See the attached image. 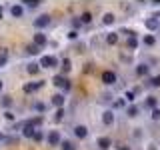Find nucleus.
Here are the masks:
<instances>
[{
  "mask_svg": "<svg viewBox=\"0 0 160 150\" xmlns=\"http://www.w3.org/2000/svg\"><path fill=\"white\" fill-rule=\"evenodd\" d=\"M102 80L106 86H112V84H116V74L112 72V70H106V72L102 74Z\"/></svg>",
  "mask_w": 160,
  "mask_h": 150,
  "instance_id": "f257e3e1",
  "label": "nucleus"
},
{
  "mask_svg": "<svg viewBox=\"0 0 160 150\" xmlns=\"http://www.w3.org/2000/svg\"><path fill=\"white\" fill-rule=\"evenodd\" d=\"M56 64H58V60L54 56H42L40 58V66H44V68H52V66H56Z\"/></svg>",
  "mask_w": 160,
  "mask_h": 150,
  "instance_id": "f03ea898",
  "label": "nucleus"
},
{
  "mask_svg": "<svg viewBox=\"0 0 160 150\" xmlns=\"http://www.w3.org/2000/svg\"><path fill=\"white\" fill-rule=\"evenodd\" d=\"M60 142H62V138H60V132H58V130H52V132L48 134V144H50V146H58Z\"/></svg>",
  "mask_w": 160,
  "mask_h": 150,
  "instance_id": "7ed1b4c3",
  "label": "nucleus"
},
{
  "mask_svg": "<svg viewBox=\"0 0 160 150\" xmlns=\"http://www.w3.org/2000/svg\"><path fill=\"white\" fill-rule=\"evenodd\" d=\"M48 24H50V16H48V14H42V16H38L36 20H34V26H36V28H46Z\"/></svg>",
  "mask_w": 160,
  "mask_h": 150,
  "instance_id": "20e7f679",
  "label": "nucleus"
},
{
  "mask_svg": "<svg viewBox=\"0 0 160 150\" xmlns=\"http://www.w3.org/2000/svg\"><path fill=\"white\" fill-rule=\"evenodd\" d=\"M74 136L80 138V140L86 138V136H88V128L84 126V124H78V126H74Z\"/></svg>",
  "mask_w": 160,
  "mask_h": 150,
  "instance_id": "39448f33",
  "label": "nucleus"
},
{
  "mask_svg": "<svg viewBox=\"0 0 160 150\" xmlns=\"http://www.w3.org/2000/svg\"><path fill=\"white\" fill-rule=\"evenodd\" d=\"M110 144H112V140H110L108 136H100V138L96 140V146H98L100 150H108Z\"/></svg>",
  "mask_w": 160,
  "mask_h": 150,
  "instance_id": "423d86ee",
  "label": "nucleus"
},
{
  "mask_svg": "<svg viewBox=\"0 0 160 150\" xmlns=\"http://www.w3.org/2000/svg\"><path fill=\"white\" fill-rule=\"evenodd\" d=\"M10 14H12L14 18H22L24 16V8L20 6V4H12V6H10Z\"/></svg>",
  "mask_w": 160,
  "mask_h": 150,
  "instance_id": "0eeeda50",
  "label": "nucleus"
},
{
  "mask_svg": "<svg viewBox=\"0 0 160 150\" xmlns=\"http://www.w3.org/2000/svg\"><path fill=\"white\" fill-rule=\"evenodd\" d=\"M146 28H148V30H158V28H160V20H158L156 16L148 18V20H146Z\"/></svg>",
  "mask_w": 160,
  "mask_h": 150,
  "instance_id": "6e6552de",
  "label": "nucleus"
},
{
  "mask_svg": "<svg viewBox=\"0 0 160 150\" xmlns=\"http://www.w3.org/2000/svg\"><path fill=\"white\" fill-rule=\"evenodd\" d=\"M54 84H56V86H62L64 90H68L70 88V82L64 76H54Z\"/></svg>",
  "mask_w": 160,
  "mask_h": 150,
  "instance_id": "1a4fd4ad",
  "label": "nucleus"
},
{
  "mask_svg": "<svg viewBox=\"0 0 160 150\" xmlns=\"http://www.w3.org/2000/svg\"><path fill=\"white\" fill-rule=\"evenodd\" d=\"M34 44H36L38 48H42L44 44H46V34H42V32H38V34H34Z\"/></svg>",
  "mask_w": 160,
  "mask_h": 150,
  "instance_id": "9d476101",
  "label": "nucleus"
},
{
  "mask_svg": "<svg viewBox=\"0 0 160 150\" xmlns=\"http://www.w3.org/2000/svg\"><path fill=\"white\" fill-rule=\"evenodd\" d=\"M102 122L106 124V126H110V124L114 122V112H112V110H106V112L102 114Z\"/></svg>",
  "mask_w": 160,
  "mask_h": 150,
  "instance_id": "9b49d317",
  "label": "nucleus"
},
{
  "mask_svg": "<svg viewBox=\"0 0 160 150\" xmlns=\"http://www.w3.org/2000/svg\"><path fill=\"white\" fill-rule=\"evenodd\" d=\"M148 72H150L148 64H138V66H136V74H138V76H148Z\"/></svg>",
  "mask_w": 160,
  "mask_h": 150,
  "instance_id": "f8f14e48",
  "label": "nucleus"
},
{
  "mask_svg": "<svg viewBox=\"0 0 160 150\" xmlns=\"http://www.w3.org/2000/svg\"><path fill=\"white\" fill-rule=\"evenodd\" d=\"M34 132H36V128H32V126H30L28 122H26V124L22 126V134H24L26 138H32V136H34Z\"/></svg>",
  "mask_w": 160,
  "mask_h": 150,
  "instance_id": "ddd939ff",
  "label": "nucleus"
},
{
  "mask_svg": "<svg viewBox=\"0 0 160 150\" xmlns=\"http://www.w3.org/2000/svg\"><path fill=\"white\" fill-rule=\"evenodd\" d=\"M42 88V82H30V84H24V92H34V90Z\"/></svg>",
  "mask_w": 160,
  "mask_h": 150,
  "instance_id": "4468645a",
  "label": "nucleus"
},
{
  "mask_svg": "<svg viewBox=\"0 0 160 150\" xmlns=\"http://www.w3.org/2000/svg\"><path fill=\"white\" fill-rule=\"evenodd\" d=\"M116 42H118V32H108V34H106V44L114 46Z\"/></svg>",
  "mask_w": 160,
  "mask_h": 150,
  "instance_id": "2eb2a0df",
  "label": "nucleus"
},
{
  "mask_svg": "<svg viewBox=\"0 0 160 150\" xmlns=\"http://www.w3.org/2000/svg\"><path fill=\"white\" fill-rule=\"evenodd\" d=\"M142 42L146 44V46H154V44H156V36H154V34H146V36L142 38Z\"/></svg>",
  "mask_w": 160,
  "mask_h": 150,
  "instance_id": "dca6fc26",
  "label": "nucleus"
},
{
  "mask_svg": "<svg viewBox=\"0 0 160 150\" xmlns=\"http://www.w3.org/2000/svg\"><path fill=\"white\" fill-rule=\"evenodd\" d=\"M144 106L152 110V108H156V106H158V100L154 98V96H148V98H146V102H144Z\"/></svg>",
  "mask_w": 160,
  "mask_h": 150,
  "instance_id": "f3484780",
  "label": "nucleus"
},
{
  "mask_svg": "<svg viewBox=\"0 0 160 150\" xmlns=\"http://www.w3.org/2000/svg\"><path fill=\"white\" fill-rule=\"evenodd\" d=\"M26 122L30 124L32 128H38L40 124H42V116H34V118H30V120H26Z\"/></svg>",
  "mask_w": 160,
  "mask_h": 150,
  "instance_id": "a211bd4d",
  "label": "nucleus"
},
{
  "mask_svg": "<svg viewBox=\"0 0 160 150\" xmlns=\"http://www.w3.org/2000/svg\"><path fill=\"white\" fill-rule=\"evenodd\" d=\"M38 52H40V48L36 44H28L26 46V54H30V56H34V54H38Z\"/></svg>",
  "mask_w": 160,
  "mask_h": 150,
  "instance_id": "6ab92c4d",
  "label": "nucleus"
},
{
  "mask_svg": "<svg viewBox=\"0 0 160 150\" xmlns=\"http://www.w3.org/2000/svg\"><path fill=\"white\" fill-rule=\"evenodd\" d=\"M52 104L60 108V106L64 104V96H62V94H56V96H52Z\"/></svg>",
  "mask_w": 160,
  "mask_h": 150,
  "instance_id": "aec40b11",
  "label": "nucleus"
},
{
  "mask_svg": "<svg viewBox=\"0 0 160 150\" xmlns=\"http://www.w3.org/2000/svg\"><path fill=\"white\" fill-rule=\"evenodd\" d=\"M60 148H62V150H76L70 140H62V142H60Z\"/></svg>",
  "mask_w": 160,
  "mask_h": 150,
  "instance_id": "412c9836",
  "label": "nucleus"
},
{
  "mask_svg": "<svg viewBox=\"0 0 160 150\" xmlns=\"http://www.w3.org/2000/svg\"><path fill=\"white\" fill-rule=\"evenodd\" d=\"M126 114H128L130 118L138 116V106H134V104H132V106H128V108H126Z\"/></svg>",
  "mask_w": 160,
  "mask_h": 150,
  "instance_id": "4be33fe9",
  "label": "nucleus"
},
{
  "mask_svg": "<svg viewBox=\"0 0 160 150\" xmlns=\"http://www.w3.org/2000/svg\"><path fill=\"white\" fill-rule=\"evenodd\" d=\"M80 22H82V24H88V22H92V14H90V12H84L82 16H80Z\"/></svg>",
  "mask_w": 160,
  "mask_h": 150,
  "instance_id": "5701e85b",
  "label": "nucleus"
},
{
  "mask_svg": "<svg viewBox=\"0 0 160 150\" xmlns=\"http://www.w3.org/2000/svg\"><path fill=\"white\" fill-rule=\"evenodd\" d=\"M102 22H104V24H112V22H114V14L106 12V14L102 16Z\"/></svg>",
  "mask_w": 160,
  "mask_h": 150,
  "instance_id": "b1692460",
  "label": "nucleus"
},
{
  "mask_svg": "<svg viewBox=\"0 0 160 150\" xmlns=\"http://www.w3.org/2000/svg\"><path fill=\"white\" fill-rule=\"evenodd\" d=\"M32 140H34V142H42V140H44L42 130H36V132H34V136H32Z\"/></svg>",
  "mask_w": 160,
  "mask_h": 150,
  "instance_id": "393cba45",
  "label": "nucleus"
},
{
  "mask_svg": "<svg viewBox=\"0 0 160 150\" xmlns=\"http://www.w3.org/2000/svg\"><path fill=\"white\" fill-rule=\"evenodd\" d=\"M126 44H128V48H136V46H138V38H136V36H130Z\"/></svg>",
  "mask_w": 160,
  "mask_h": 150,
  "instance_id": "a878e982",
  "label": "nucleus"
},
{
  "mask_svg": "<svg viewBox=\"0 0 160 150\" xmlns=\"http://www.w3.org/2000/svg\"><path fill=\"white\" fill-rule=\"evenodd\" d=\"M150 86H154V88H158L160 86V74H156V76H154V78H150Z\"/></svg>",
  "mask_w": 160,
  "mask_h": 150,
  "instance_id": "bb28decb",
  "label": "nucleus"
},
{
  "mask_svg": "<svg viewBox=\"0 0 160 150\" xmlns=\"http://www.w3.org/2000/svg\"><path fill=\"white\" fill-rule=\"evenodd\" d=\"M38 70H40V64H28V72L30 74H38Z\"/></svg>",
  "mask_w": 160,
  "mask_h": 150,
  "instance_id": "cd10ccee",
  "label": "nucleus"
},
{
  "mask_svg": "<svg viewBox=\"0 0 160 150\" xmlns=\"http://www.w3.org/2000/svg\"><path fill=\"white\" fill-rule=\"evenodd\" d=\"M150 118H152V120H158V118H160V108H158V106L152 108V112H150Z\"/></svg>",
  "mask_w": 160,
  "mask_h": 150,
  "instance_id": "c85d7f7f",
  "label": "nucleus"
},
{
  "mask_svg": "<svg viewBox=\"0 0 160 150\" xmlns=\"http://www.w3.org/2000/svg\"><path fill=\"white\" fill-rule=\"evenodd\" d=\"M34 110H38V112H44V110H46V104H44V102H36V104H34Z\"/></svg>",
  "mask_w": 160,
  "mask_h": 150,
  "instance_id": "c756f323",
  "label": "nucleus"
},
{
  "mask_svg": "<svg viewBox=\"0 0 160 150\" xmlns=\"http://www.w3.org/2000/svg\"><path fill=\"white\" fill-rule=\"evenodd\" d=\"M62 70H64V72H66V70H70V60H68V58L62 60Z\"/></svg>",
  "mask_w": 160,
  "mask_h": 150,
  "instance_id": "7c9ffc66",
  "label": "nucleus"
},
{
  "mask_svg": "<svg viewBox=\"0 0 160 150\" xmlns=\"http://www.w3.org/2000/svg\"><path fill=\"white\" fill-rule=\"evenodd\" d=\"M38 4H40L38 0H28V2H26V6H28V8H36Z\"/></svg>",
  "mask_w": 160,
  "mask_h": 150,
  "instance_id": "2f4dec72",
  "label": "nucleus"
},
{
  "mask_svg": "<svg viewBox=\"0 0 160 150\" xmlns=\"http://www.w3.org/2000/svg\"><path fill=\"white\" fill-rule=\"evenodd\" d=\"M80 26H82V22H80V18H74V20H72V28L76 30V28H80Z\"/></svg>",
  "mask_w": 160,
  "mask_h": 150,
  "instance_id": "473e14b6",
  "label": "nucleus"
},
{
  "mask_svg": "<svg viewBox=\"0 0 160 150\" xmlns=\"http://www.w3.org/2000/svg\"><path fill=\"white\" fill-rule=\"evenodd\" d=\"M2 104H4V106H10V104H12V98H10V96H2Z\"/></svg>",
  "mask_w": 160,
  "mask_h": 150,
  "instance_id": "72a5a7b5",
  "label": "nucleus"
},
{
  "mask_svg": "<svg viewBox=\"0 0 160 150\" xmlns=\"http://www.w3.org/2000/svg\"><path fill=\"white\" fill-rule=\"evenodd\" d=\"M124 106H126L124 100H116V102H114V108H124Z\"/></svg>",
  "mask_w": 160,
  "mask_h": 150,
  "instance_id": "f704fd0d",
  "label": "nucleus"
},
{
  "mask_svg": "<svg viewBox=\"0 0 160 150\" xmlns=\"http://www.w3.org/2000/svg\"><path fill=\"white\" fill-rule=\"evenodd\" d=\"M126 98L130 100V102H134V100H136V98H134V92H132V90H128V92H126Z\"/></svg>",
  "mask_w": 160,
  "mask_h": 150,
  "instance_id": "c9c22d12",
  "label": "nucleus"
},
{
  "mask_svg": "<svg viewBox=\"0 0 160 150\" xmlns=\"http://www.w3.org/2000/svg\"><path fill=\"white\" fill-rule=\"evenodd\" d=\"M64 118V110L62 108H58V112H56V120H62Z\"/></svg>",
  "mask_w": 160,
  "mask_h": 150,
  "instance_id": "e433bc0d",
  "label": "nucleus"
},
{
  "mask_svg": "<svg viewBox=\"0 0 160 150\" xmlns=\"http://www.w3.org/2000/svg\"><path fill=\"white\" fill-rule=\"evenodd\" d=\"M6 58H8V56H6V52H2V54H0V64H4V62H6Z\"/></svg>",
  "mask_w": 160,
  "mask_h": 150,
  "instance_id": "4c0bfd02",
  "label": "nucleus"
},
{
  "mask_svg": "<svg viewBox=\"0 0 160 150\" xmlns=\"http://www.w3.org/2000/svg\"><path fill=\"white\" fill-rule=\"evenodd\" d=\"M76 36H78V32H76V30H72V32L68 34V38H70V40H74V38H76Z\"/></svg>",
  "mask_w": 160,
  "mask_h": 150,
  "instance_id": "58836bf2",
  "label": "nucleus"
},
{
  "mask_svg": "<svg viewBox=\"0 0 160 150\" xmlns=\"http://www.w3.org/2000/svg\"><path fill=\"white\" fill-rule=\"evenodd\" d=\"M4 118H6V120H14V116H12V112H4Z\"/></svg>",
  "mask_w": 160,
  "mask_h": 150,
  "instance_id": "ea45409f",
  "label": "nucleus"
},
{
  "mask_svg": "<svg viewBox=\"0 0 160 150\" xmlns=\"http://www.w3.org/2000/svg\"><path fill=\"white\" fill-rule=\"evenodd\" d=\"M0 92H2V80H0Z\"/></svg>",
  "mask_w": 160,
  "mask_h": 150,
  "instance_id": "a19ab883",
  "label": "nucleus"
},
{
  "mask_svg": "<svg viewBox=\"0 0 160 150\" xmlns=\"http://www.w3.org/2000/svg\"><path fill=\"white\" fill-rule=\"evenodd\" d=\"M0 140H2V134H0Z\"/></svg>",
  "mask_w": 160,
  "mask_h": 150,
  "instance_id": "79ce46f5",
  "label": "nucleus"
}]
</instances>
